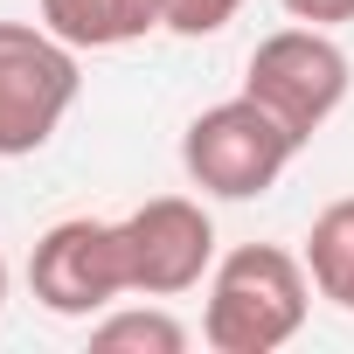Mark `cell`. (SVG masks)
Wrapping results in <instances>:
<instances>
[{"instance_id": "7a4b0ae2", "label": "cell", "mask_w": 354, "mask_h": 354, "mask_svg": "<svg viewBox=\"0 0 354 354\" xmlns=\"http://www.w3.org/2000/svg\"><path fill=\"white\" fill-rule=\"evenodd\" d=\"M299 132L264 111L250 91L209 104L188 132H181V167H188V181L209 195V202H257L285 181V167L299 160Z\"/></svg>"}, {"instance_id": "5b68a950", "label": "cell", "mask_w": 354, "mask_h": 354, "mask_svg": "<svg viewBox=\"0 0 354 354\" xmlns=\"http://www.w3.org/2000/svg\"><path fill=\"white\" fill-rule=\"evenodd\" d=\"M347 84H354L347 49L333 42V28H306V21L264 35V42L250 49V63H243V91H250L264 111H278L299 139H313V132L347 104Z\"/></svg>"}, {"instance_id": "9c48e42d", "label": "cell", "mask_w": 354, "mask_h": 354, "mask_svg": "<svg viewBox=\"0 0 354 354\" xmlns=\"http://www.w3.org/2000/svg\"><path fill=\"white\" fill-rule=\"evenodd\" d=\"M91 347H104V354H181L188 326L167 306H104L91 319Z\"/></svg>"}, {"instance_id": "3957f363", "label": "cell", "mask_w": 354, "mask_h": 354, "mask_svg": "<svg viewBox=\"0 0 354 354\" xmlns=\"http://www.w3.org/2000/svg\"><path fill=\"white\" fill-rule=\"evenodd\" d=\"M84 49L42 21H0V160H28L56 139L84 91Z\"/></svg>"}, {"instance_id": "7c38bea8", "label": "cell", "mask_w": 354, "mask_h": 354, "mask_svg": "<svg viewBox=\"0 0 354 354\" xmlns=\"http://www.w3.org/2000/svg\"><path fill=\"white\" fill-rule=\"evenodd\" d=\"M0 306H8V257H0Z\"/></svg>"}, {"instance_id": "ba28073f", "label": "cell", "mask_w": 354, "mask_h": 354, "mask_svg": "<svg viewBox=\"0 0 354 354\" xmlns=\"http://www.w3.org/2000/svg\"><path fill=\"white\" fill-rule=\"evenodd\" d=\"M306 278L326 306L354 313V195L326 202L306 230Z\"/></svg>"}, {"instance_id": "30bf717a", "label": "cell", "mask_w": 354, "mask_h": 354, "mask_svg": "<svg viewBox=\"0 0 354 354\" xmlns=\"http://www.w3.org/2000/svg\"><path fill=\"white\" fill-rule=\"evenodd\" d=\"M160 8H167V35L202 42V35H223V28L236 21L243 0H160Z\"/></svg>"}, {"instance_id": "8992f818", "label": "cell", "mask_w": 354, "mask_h": 354, "mask_svg": "<svg viewBox=\"0 0 354 354\" xmlns=\"http://www.w3.org/2000/svg\"><path fill=\"white\" fill-rule=\"evenodd\" d=\"M118 230H125L132 299H181V292L209 285V271H216V216L195 195H153L132 216H118Z\"/></svg>"}, {"instance_id": "8fae6325", "label": "cell", "mask_w": 354, "mask_h": 354, "mask_svg": "<svg viewBox=\"0 0 354 354\" xmlns=\"http://www.w3.org/2000/svg\"><path fill=\"white\" fill-rule=\"evenodd\" d=\"M278 8H285L292 21H306V28H340V21H354V0H278Z\"/></svg>"}, {"instance_id": "277c9868", "label": "cell", "mask_w": 354, "mask_h": 354, "mask_svg": "<svg viewBox=\"0 0 354 354\" xmlns=\"http://www.w3.org/2000/svg\"><path fill=\"white\" fill-rule=\"evenodd\" d=\"M28 292L56 319H97L104 306H118L132 292L125 230L104 223V216H63V223H49L35 236V250H28Z\"/></svg>"}, {"instance_id": "52a82bcc", "label": "cell", "mask_w": 354, "mask_h": 354, "mask_svg": "<svg viewBox=\"0 0 354 354\" xmlns=\"http://www.w3.org/2000/svg\"><path fill=\"white\" fill-rule=\"evenodd\" d=\"M35 15L70 49H125V42H146L153 28H167L160 0H35Z\"/></svg>"}, {"instance_id": "6da1fadb", "label": "cell", "mask_w": 354, "mask_h": 354, "mask_svg": "<svg viewBox=\"0 0 354 354\" xmlns=\"http://www.w3.org/2000/svg\"><path fill=\"white\" fill-rule=\"evenodd\" d=\"M306 313H313L306 257H292L278 243H236L209 271L202 340L216 354H278L285 340H299Z\"/></svg>"}]
</instances>
